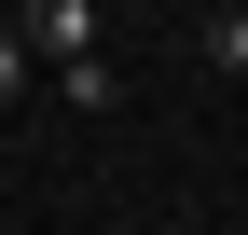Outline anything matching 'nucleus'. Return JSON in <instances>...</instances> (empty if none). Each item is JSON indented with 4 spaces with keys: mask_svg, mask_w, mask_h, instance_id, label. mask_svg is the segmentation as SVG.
I'll use <instances>...</instances> for the list:
<instances>
[{
    "mask_svg": "<svg viewBox=\"0 0 248 235\" xmlns=\"http://www.w3.org/2000/svg\"><path fill=\"white\" fill-rule=\"evenodd\" d=\"M14 42H28V55H55V69H83V55H97V0H28Z\"/></svg>",
    "mask_w": 248,
    "mask_h": 235,
    "instance_id": "1",
    "label": "nucleus"
},
{
    "mask_svg": "<svg viewBox=\"0 0 248 235\" xmlns=\"http://www.w3.org/2000/svg\"><path fill=\"white\" fill-rule=\"evenodd\" d=\"M193 42H207V69H234V83H248V14H207Z\"/></svg>",
    "mask_w": 248,
    "mask_h": 235,
    "instance_id": "2",
    "label": "nucleus"
},
{
    "mask_svg": "<svg viewBox=\"0 0 248 235\" xmlns=\"http://www.w3.org/2000/svg\"><path fill=\"white\" fill-rule=\"evenodd\" d=\"M0 97H28V42H14V28H0Z\"/></svg>",
    "mask_w": 248,
    "mask_h": 235,
    "instance_id": "3",
    "label": "nucleus"
}]
</instances>
